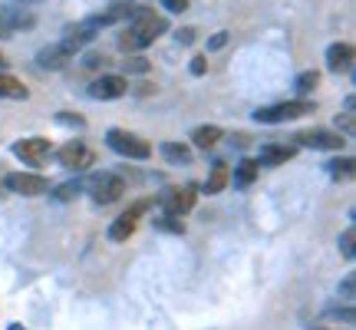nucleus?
Wrapping results in <instances>:
<instances>
[{"instance_id": "obj_1", "label": "nucleus", "mask_w": 356, "mask_h": 330, "mask_svg": "<svg viewBox=\"0 0 356 330\" xmlns=\"http://www.w3.org/2000/svg\"><path fill=\"white\" fill-rule=\"evenodd\" d=\"M165 30H168V20L162 13H155L152 7H136V13L129 17V26L122 30V37H119V50L139 53L145 47H152Z\"/></svg>"}, {"instance_id": "obj_2", "label": "nucleus", "mask_w": 356, "mask_h": 330, "mask_svg": "<svg viewBox=\"0 0 356 330\" xmlns=\"http://www.w3.org/2000/svg\"><path fill=\"white\" fill-rule=\"evenodd\" d=\"M317 113V102L314 100H287V102H274V106H261L254 113L257 123H291V119H300V116H314Z\"/></svg>"}, {"instance_id": "obj_3", "label": "nucleus", "mask_w": 356, "mask_h": 330, "mask_svg": "<svg viewBox=\"0 0 356 330\" xmlns=\"http://www.w3.org/2000/svg\"><path fill=\"white\" fill-rule=\"evenodd\" d=\"M106 142H109L113 152L126 155V159H149L152 155V146L142 139V136H136V132H126V129H109Z\"/></svg>"}, {"instance_id": "obj_4", "label": "nucleus", "mask_w": 356, "mask_h": 330, "mask_svg": "<svg viewBox=\"0 0 356 330\" xmlns=\"http://www.w3.org/2000/svg\"><path fill=\"white\" fill-rule=\"evenodd\" d=\"M3 185H7L13 195H26V198H37V195H47V191H50V182L43 175H33V172H13V175L3 178Z\"/></svg>"}, {"instance_id": "obj_5", "label": "nucleus", "mask_w": 356, "mask_h": 330, "mask_svg": "<svg viewBox=\"0 0 356 330\" xmlns=\"http://www.w3.org/2000/svg\"><path fill=\"white\" fill-rule=\"evenodd\" d=\"M89 195H92L96 205H113L126 195V182L119 175H96L92 185H89Z\"/></svg>"}, {"instance_id": "obj_6", "label": "nucleus", "mask_w": 356, "mask_h": 330, "mask_svg": "<svg viewBox=\"0 0 356 330\" xmlns=\"http://www.w3.org/2000/svg\"><path fill=\"white\" fill-rule=\"evenodd\" d=\"M126 93H129V79L119 77V73H106V77L89 83V96H92V100H102V102L119 100V96H126Z\"/></svg>"}, {"instance_id": "obj_7", "label": "nucleus", "mask_w": 356, "mask_h": 330, "mask_svg": "<svg viewBox=\"0 0 356 330\" xmlns=\"http://www.w3.org/2000/svg\"><path fill=\"white\" fill-rule=\"evenodd\" d=\"M145 212H149V202H136L129 212H122V215L109 225V238H113V242H126L129 235L136 231V225H139V218L145 215Z\"/></svg>"}, {"instance_id": "obj_8", "label": "nucleus", "mask_w": 356, "mask_h": 330, "mask_svg": "<svg viewBox=\"0 0 356 330\" xmlns=\"http://www.w3.org/2000/svg\"><path fill=\"white\" fill-rule=\"evenodd\" d=\"M293 142L307 146V149H343V136L330 132V129H304V132H297Z\"/></svg>"}, {"instance_id": "obj_9", "label": "nucleus", "mask_w": 356, "mask_h": 330, "mask_svg": "<svg viewBox=\"0 0 356 330\" xmlns=\"http://www.w3.org/2000/svg\"><path fill=\"white\" fill-rule=\"evenodd\" d=\"M99 30H102V26H96V20H92V17H89V20H79L76 26H70V30H66L63 47H66L70 53L83 50V47H89L92 40L99 37Z\"/></svg>"}, {"instance_id": "obj_10", "label": "nucleus", "mask_w": 356, "mask_h": 330, "mask_svg": "<svg viewBox=\"0 0 356 330\" xmlns=\"http://www.w3.org/2000/svg\"><path fill=\"white\" fill-rule=\"evenodd\" d=\"M13 155H17V159H24V162H30V165H43V159L50 155V139L33 136V139L13 142Z\"/></svg>"}, {"instance_id": "obj_11", "label": "nucleus", "mask_w": 356, "mask_h": 330, "mask_svg": "<svg viewBox=\"0 0 356 330\" xmlns=\"http://www.w3.org/2000/svg\"><path fill=\"white\" fill-rule=\"evenodd\" d=\"M162 208H165V215L181 218L185 212L195 208V191L191 189H168L165 195H162Z\"/></svg>"}, {"instance_id": "obj_12", "label": "nucleus", "mask_w": 356, "mask_h": 330, "mask_svg": "<svg viewBox=\"0 0 356 330\" xmlns=\"http://www.w3.org/2000/svg\"><path fill=\"white\" fill-rule=\"evenodd\" d=\"M56 159H60L63 168H86V165L92 162V152H89L83 142H66L63 149L56 152Z\"/></svg>"}, {"instance_id": "obj_13", "label": "nucleus", "mask_w": 356, "mask_h": 330, "mask_svg": "<svg viewBox=\"0 0 356 330\" xmlns=\"http://www.w3.org/2000/svg\"><path fill=\"white\" fill-rule=\"evenodd\" d=\"M327 66H330V73H350L353 70V47L350 43H333L327 50Z\"/></svg>"}, {"instance_id": "obj_14", "label": "nucleus", "mask_w": 356, "mask_h": 330, "mask_svg": "<svg viewBox=\"0 0 356 330\" xmlns=\"http://www.w3.org/2000/svg\"><path fill=\"white\" fill-rule=\"evenodd\" d=\"M70 60H73V53L66 50L63 43H56V47H43V50L37 53V63L43 66V70H63Z\"/></svg>"}, {"instance_id": "obj_15", "label": "nucleus", "mask_w": 356, "mask_h": 330, "mask_svg": "<svg viewBox=\"0 0 356 330\" xmlns=\"http://www.w3.org/2000/svg\"><path fill=\"white\" fill-rule=\"evenodd\" d=\"M293 155H297V146H267V149H261V159H257V165L291 162Z\"/></svg>"}, {"instance_id": "obj_16", "label": "nucleus", "mask_w": 356, "mask_h": 330, "mask_svg": "<svg viewBox=\"0 0 356 330\" xmlns=\"http://www.w3.org/2000/svg\"><path fill=\"white\" fill-rule=\"evenodd\" d=\"M221 136H225V132H221L218 126H198V129H191V142H195L198 149H204V152H208V149H215L218 142H221Z\"/></svg>"}, {"instance_id": "obj_17", "label": "nucleus", "mask_w": 356, "mask_h": 330, "mask_svg": "<svg viewBox=\"0 0 356 330\" xmlns=\"http://www.w3.org/2000/svg\"><path fill=\"white\" fill-rule=\"evenodd\" d=\"M26 96H30V89H26L20 79L0 73V100H26Z\"/></svg>"}, {"instance_id": "obj_18", "label": "nucleus", "mask_w": 356, "mask_h": 330, "mask_svg": "<svg viewBox=\"0 0 356 330\" xmlns=\"http://www.w3.org/2000/svg\"><path fill=\"white\" fill-rule=\"evenodd\" d=\"M257 168H261L257 159H244V162L238 165V172H234V185H238V189H248V185L257 178Z\"/></svg>"}, {"instance_id": "obj_19", "label": "nucleus", "mask_w": 356, "mask_h": 330, "mask_svg": "<svg viewBox=\"0 0 356 330\" xmlns=\"http://www.w3.org/2000/svg\"><path fill=\"white\" fill-rule=\"evenodd\" d=\"M228 182H231V175H228V165H221V162H218L215 168H211V178L204 182V191H208V195H218V191L225 189Z\"/></svg>"}, {"instance_id": "obj_20", "label": "nucleus", "mask_w": 356, "mask_h": 330, "mask_svg": "<svg viewBox=\"0 0 356 330\" xmlns=\"http://www.w3.org/2000/svg\"><path fill=\"white\" fill-rule=\"evenodd\" d=\"M162 155H165L168 162H188L191 159V149L185 146V142H162Z\"/></svg>"}, {"instance_id": "obj_21", "label": "nucleus", "mask_w": 356, "mask_h": 330, "mask_svg": "<svg viewBox=\"0 0 356 330\" xmlns=\"http://www.w3.org/2000/svg\"><path fill=\"white\" fill-rule=\"evenodd\" d=\"M317 83H320V73H317V70H307V73H300V77H297V93H300V96H307V93H314V89H317Z\"/></svg>"}, {"instance_id": "obj_22", "label": "nucleus", "mask_w": 356, "mask_h": 330, "mask_svg": "<svg viewBox=\"0 0 356 330\" xmlns=\"http://www.w3.org/2000/svg\"><path fill=\"white\" fill-rule=\"evenodd\" d=\"M353 244H356V231L346 228L343 235H340V254H343L346 261H353Z\"/></svg>"}, {"instance_id": "obj_23", "label": "nucleus", "mask_w": 356, "mask_h": 330, "mask_svg": "<svg viewBox=\"0 0 356 330\" xmlns=\"http://www.w3.org/2000/svg\"><path fill=\"white\" fill-rule=\"evenodd\" d=\"M327 168H333V175L337 178H350L353 175V159H333Z\"/></svg>"}, {"instance_id": "obj_24", "label": "nucleus", "mask_w": 356, "mask_h": 330, "mask_svg": "<svg viewBox=\"0 0 356 330\" xmlns=\"http://www.w3.org/2000/svg\"><path fill=\"white\" fill-rule=\"evenodd\" d=\"M122 66H126V73H149V60L145 56H132L129 53V60Z\"/></svg>"}, {"instance_id": "obj_25", "label": "nucleus", "mask_w": 356, "mask_h": 330, "mask_svg": "<svg viewBox=\"0 0 356 330\" xmlns=\"http://www.w3.org/2000/svg\"><path fill=\"white\" fill-rule=\"evenodd\" d=\"M79 189H83L79 182H70V185H60V189H56V198H60V202H70V198H73V195H76Z\"/></svg>"}, {"instance_id": "obj_26", "label": "nucleus", "mask_w": 356, "mask_h": 330, "mask_svg": "<svg viewBox=\"0 0 356 330\" xmlns=\"http://www.w3.org/2000/svg\"><path fill=\"white\" fill-rule=\"evenodd\" d=\"M162 7H165L168 13H185L188 10V0H162Z\"/></svg>"}, {"instance_id": "obj_27", "label": "nucleus", "mask_w": 356, "mask_h": 330, "mask_svg": "<svg viewBox=\"0 0 356 330\" xmlns=\"http://www.w3.org/2000/svg\"><path fill=\"white\" fill-rule=\"evenodd\" d=\"M225 43H228V33H225V30H221V33H215V37L208 40V50H221V47H225Z\"/></svg>"}, {"instance_id": "obj_28", "label": "nucleus", "mask_w": 356, "mask_h": 330, "mask_svg": "<svg viewBox=\"0 0 356 330\" xmlns=\"http://www.w3.org/2000/svg\"><path fill=\"white\" fill-rule=\"evenodd\" d=\"M204 70H208V60H204V56H195V60H191V73H195V77H204Z\"/></svg>"}, {"instance_id": "obj_29", "label": "nucleus", "mask_w": 356, "mask_h": 330, "mask_svg": "<svg viewBox=\"0 0 356 330\" xmlns=\"http://www.w3.org/2000/svg\"><path fill=\"white\" fill-rule=\"evenodd\" d=\"M178 43H185V47H188V43H195V30H191V26L178 30Z\"/></svg>"}, {"instance_id": "obj_30", "label": "nucleus", "mask_w": 356, "mask_h": 330, "mask_svg": "<svg viewBox=\"0 0 356 330\" xmlns=\"http://www.w3.org/2000/svg\"><path fill=\"white\" fill-rule=\"evenodd\" d=\"M99 63H109V60H106V56H96V53H92V56H89V60H86L83 66H89V70H92V66H99Z\"/></svg>"}, {"instance_id": "obj_31", "label": "nucleus", "mask_w": 356, "mask_h": 330, "mask_svg": "<svg viewBox=\"0 0 356 330\" xmlns=\"http://www.w3.org/2000/svg\"><path fill=\"white\" fill-rule=\"evenodd\" d=\"M24 3H37V0H24Z\"/></svg>"}, {"instance_id": "obj_32", "label": "nucleus", "mask_w": 356, "mask_h": 330, "mask_svg": "<svg viewBox=\"0 0 356 330\" xmlns=\"http://www.w3.org/2000/svg\"><path fill=\"white\" fill-rule=\"evenodd\" d=\"M0 66H3V53H0Z\"/></svg>"}, {"instance_id": "obj_33", "label": "nucleus", "mask_w": 356, "mask_h": 330, "mask_svg": "<svg viewBox=\"0 0 356 330\" xmlns=\"http://www.w3.org/2000/svg\"><path fill=\"white\" fill-rule=\"evenodd\" d=\"M0 185H3V182H0Z\"/></svg>"}]
</instances>
